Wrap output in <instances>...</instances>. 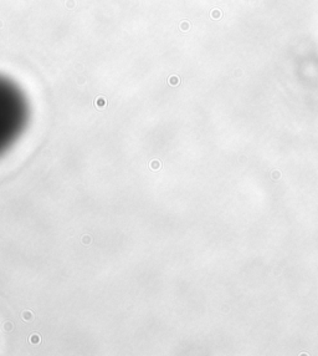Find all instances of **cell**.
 I'll list each match as a JSON object with an SVG mask.
<instances>
[{
    "label": "cell",
    "mask_w": 318,
    "mask_h": 356,
    "mask_svg": "<svg viewBox=\"0 0 318 356\" xmlns=\"http://www.w3.org/2000/svg\"><path fill=\"white\" fill-rule=\"evenodd\" d=\"M22 104L15 92L0 85V152L11 141L22 122Z\"/></svg>",
    "instance_id": "obj_1"
}]
</instances>
